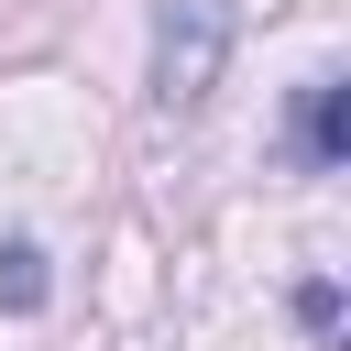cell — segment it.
Here are the masks:
<instances>
[{
  "mask_svg": "<svg viewBox=\"0 0 351 351\" xmlns=\"http://www.w3.org/2000/svg\"><path fill=\"white\" fill-rule=\"evenodd\" d=\"M230 0H165L154 11V99L165 110H197L219 88V55H230Z\"/></svg>",
  "mask_w": 351,
  "mask_h": 351,
  "instance_id": "cell-1",
  "label": "cell"
},
{
  "mask_svg": "<svg viewBox=\"0 0 351 351\" xmlns=\"http://www.w3.org/2000/svg\"><path fill=\"white\" fill-rule=\"evenodd\" d=\"M44 285H55V274H44V252H33V241H0V307H11V318H33V307H44Z\"/></svg>",
  "mask_w": 351,
  "mask_h": 351,
  "instance_id": "cell-3",
  "label": "cell"
},
{
  "mask_svg": "<svg viewBox=\"0 0 351 351\" xmlns=\"http://www.w3.org/2000/svg\"><path fill=\"white\" fill-rule=\"evenodd\" d=\"M340 154H351V88L307 77V165H340Z\"/></svg>",
  "mask_w": 351,
  "mask_h": 351,
  "instance_id": "cell-2",
  "label": "cell"
}]
</instances>
